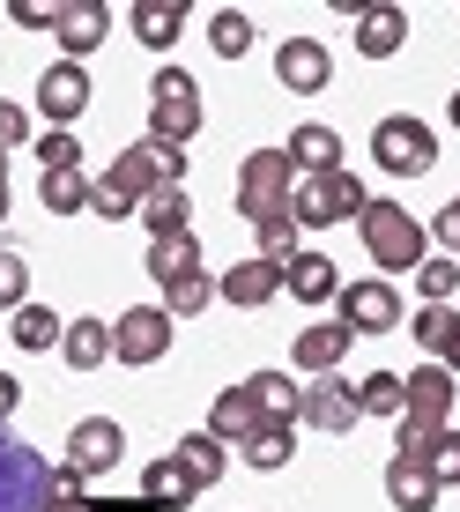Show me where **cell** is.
<instances>
[{"label": "cell", "mask_w": 460, "mask_h": 512, "mask_svg": "<svg viewBox=\"0 0 460 512\" xmlns=\"http://www.w3.org/2000/svg\"><path fill=\"white\" fill-rule=\"evenodd\" d=\"M297 253H305V245H297V216H275V223H260V260L290 268Z\"/></svg>", "instance_id": "38"}, {"label": "cell", "mask_w": 460, "mask_h": 512, "mask_svg": "<svg viewBox=\"0 0 460 512\" xmlns=\"http://www.w3.org/2000/svg\"><path fill=\"white\" fill-rule=\"evenodd\" d=\"M30 305V268L23 253H0V312H23Z\"/></svg>", "instance_id": "39"}, {"label": "cell", "mask_w": 460, "mask_h": 512, "mask_svg": "<svg viewBox=\"0 0 460 512\" xmlns=\"http://www.w3.org/2000/svg\"><path fill=\"white\" fill-rule=\"evenodd\" d=\"M82 483H90V475H82V468H67V461H60V468H52V475H45V512H52V505H75V498H82Z\"/></svg>", "instance_id": "42"}, {"label": "cell", "mask_w": 460, "mask_h": 512, "mask_svg": "<svg viewBox=\"0 0 460 512\" xmlns=\"http://www.w3.org/2000/svg\"><path fill=\"white\" fill-rule=\"evenodd\" d=\"M357 231H364V253L379 260L386 275H416L423 260H431V253H423L431 238H423V223H416V216H409L401 201H364Z\"/></svg>", "instance_id": "1"}, {"label": "cell", "mask_w": 460, "mask_h": 512, "mask_svg": "<svg viewBox=\"0 0 460 512\" xmlns=\"http://www.w3.org/2000/svg\"><path fill=\"white\" fill-rule=\"evenodd\" d=\"M208 45H216L223 60H245V52H253V15L245 8H216L208 15Z\"/></svg>", "instance_id": "31"}, {"label": "cell", "mask_w": 460, "mask_h": 512, "mask_svg": "<svg viewBox=\"0 0 460 512\" xmlns=\"http://www.w3.org/2000/svg\"><path fill=\"white\" fill-rule=\"evenodd\" d=\"M275 82H282L290 97H320L327 82H334L327 45H320V38H282V52H275Z\"/></svg>", "instance_id": "13"}, {"label": "cell", "mask_w": 460, "mask_h": 512, "mask_svg": "<svg viewBox=\"0 0 460 512\" xmlns=\"http://www.w3.org/2000/svg\"><path fill=\"white\" fill-rule=\"evenodd\" d=\"M104 30H112V15H104L97 0H67L60 23H52V38L67 45V60H82V52H97V45H104Z\"/></svg>", "instance_id": "18"}, {"label": "cell", "mask_w": 460, "mask_h": 512, "mask_svg": "<svg viewBox=\"0 0 460 512\" xmlns=\"http://www.w3.org/2000/svg\"><path fill=\"white\" fill-rule=\"evenodd\" d=\"M90 208H97V216H112V223H127V216H134V201H127V193H119L112 179H90Z\"/></svg>", "instance_id": "44"}, {"label": "cell", "mask_w": 460, "mask_h": 512, "mask_svg": "<svg viewBox=\"0 0 460 512\" xmlns=\"http://www.w3.org/2000/svg\"><path fill=\"white\" fill-rule=\"evenodd\" d=\"M386 498H394V512H431L438 505V475L423 468V461H386Z\"/></svg>", "instance_id": "19"}, {"label": "cell", "mask_w": 460, "mask_h": 512, "mask_svg": "<svg viewBox=\"0 0 460 512\" xmlns=\"http://www.w3.org/2000/svg\"><path fill=\"white\" fill-rule=\"evenodd\" d=\"M60 357L75 364V372H97V364L112 357V327H104V320H67V334H60Z\"/></svg>", "instance_id": "28"}, {"label": "cell", "mask_w": 460, "mask_h": 512, "mask_svg": "<svg viewBox=\"0 0 460 512\" xmlns=\"http://www.w3.org/2000/svg\"><path fill=\"white\" fill-rule=\"evenodd\" d=\"M401 386H409L401 416L423 423V431H446V416H453V372H446V364H423V372H409Z\"/></svg>", "instance_id": "14"}, {"label": "cell", "mask_w": 460, "mask_h": 512, "mask_svg": "<svg viewBox=\"0 0 460 512\" xmlns=\"http://www.w3.org/2000/svg\"><path fill=\"white\" fill-rule=\"evenodd\" d=\"M364 179L357 171H320V179H297V201H290V216H297V231H327V223H349V216H364Z\"/></svg>", "instance_id": "4"}, {"label": "cell", "mask_w": 460, "mask_h": 512, "mask_svg": "<svg viewBox=\"0 0 460 512\" xmlns=\"http://www.w3.org/2000/svg\"><path fill=\"white\" fill-rule=\"evenodd\" d=\"M171 349V312L164 305H134L112 320V357L119 364H156Z\"/></svg>", "instance_id": "8"}, {"label": "cell", "mask_w": 460, "mask_h": 512, "mask_svg": "<svg viewBox=\"0 0 460 512\" xmlns=\"http://www.w3.org/2000/svg\"><path fill=\"white\" fill-rule=\"evenodd\" d=\"M171 453H179V468L193 475V483H216V475L230 468V446H216V438H208V431H193V438H179V446H171Z\"/></svg>", "instance_id": "30"}, {"label": "cell", "mask_w": 460, "mask_h": 512, "mask_svg": "<svg viewBox=\"0 0 460 512\" xmlns=\"http://www.w3.org/2000/svg\"><path fill=\"white\" fill-rule=\"evenodd\" d=\"M446 372H460V327H453V342H446Z\"/></svg>", "instance_id": "49"}, {"label": "cell", "mask_w": 460, "mask_h": 512, "mask_svg": "<svg viewBox=\"0 0 460 512\" xmlns=\"http://www.w3.org/2000/svg\"><path fill=\"white\" fill-rule=\"evenodd\" d=\"M193 490H201V483H193V475L179 468V453H171V461H149V468H141V498H149L156 512H186V505H193Z\"/></svg>", "instance_id": "21"}, {"label": "cell", "mask_w": 460, "mask_h": 512, "mask_svg": "<svg viewBox=\"0 0 460 512\" xmlns=\"http://www.w3.org/2000/svg\"><path fill=\"white\" fill-rule=\"evenodd\" d=\"M260 423H268V416H260V401L245 394V386H223V394H216V409H208V438H216V446H230V453H238L245 438L260 431Z\"/></svg>", "instance_id": "16"}, {"label": "cell", "mask_w": 460, "mask_h": 512, "mask_svg": "<svg viewBox=\"0 0 460 512\" xmlns=\"http://www.w3.org/2000/svg\"><path fill=\"white\" fill-rule=\"evenodd\" d=\"M45 208L52 216H82L90 208V179L82 171H45Z\"/></svg>", "instance_id": "33"}, {"label": "cell", "mask_w": 460, "mask_h": 512, "mask_svg": "<svg viewBox=\"0 0 460 512\" xmlns=\"http://www.w3.org/2000/svg\"><path fill=\"white\" fill-rule=\"evenodd\" d=\"M38 112L52 119V134H67L82 112H90V75H82V60H60L38 75Z\"/></svg>", "instance_id": "10"}, {"label": "cell", "mask_w": 460, "mask_h": 512, "mask_svg": "<svg viewBox=\"0 0 460 512\" xmlns=\"http://www.w3.org/2000/svg\"><path fill=\"white\" fill-rule=\"evenodd\" d=\"M52 512H104V505H90V498H75V505H52Z\"/></svg>", "instance_id": "51"}, {"label": "cell", "mask_w": 460, "mask_h": 512, "mask_svg": "<svg viewBox=\"0 0 460 512\" xmlns=\"http://www.w3.org/2000/svg\"><path fill=\"white\" fill-rule=\"evenodd\" d=\"M216 290L230 297V305H268V297L282 290V268H275V260H260V253H253V260H238V268H230V275L216 282Z\"/></svg>", "instance_id": "24"}, {"label": "cell", "mask_w": 460, "mask_h": 512, "mask_svg": "<svg viewBox=\"0 0 460 512\" xmlns=\"http://www.w3.org/2000/svg\"><path fill=\"white\" fill-rule=\"evenodd\" d=\"M15 23H23V30H52L60 8H45V0H15Z\"/></svg>", "instance_id": "46"}, {"label": "cell", "mask_w": 460, "mask_h": 512, "mask_svg": "<svg viewBox=\"0 0 460 512\" xmlns=\"http://www.w3.org/2000/svg\"><path fill=\"white\" fill-rule=\"evenodd\" d=\"M290 453H297V423H275V416H268V423H260V431L238 446V461H245V468H260V475H275L282 461H290Z\"/></svg>", "instance_id": "26"}, {"label": "cell", "mask_w": 460, "mask_h": 512, "mask_svg": "<svg viewBox=\"0 0 460 512\" xmlns=\"http://www.w3.org/2000/svg\"><path fill=\"white\" fill-rule=\"evenodd\" d=\"M15 401H23V386H15L8 372H0V423H8V416H15Z\"/></svg>", "instance_id": "48"}, {"label": "cell", "mask_w": 460, "mask_h": 512, "mask_svg": "<svg viewBox=\"0 0 460 512\" xmlns=\"http://www.w3.org/2000/svg\"><path fill=\"white\" fill-rule=\"evenodd\" d=\"M282 290H290L297 305H334V297H342V268H334L327 253H297L290 268H282Z\"/></svg>", "instance_id": "17"}, {"label": "cell", "mask_w": 460, "mask_h": 512, "mask_svg": "<svg viewBox=\"0 0 460 512\" xmlns=\"http://www.w3.org/2000/svg\"><path fill=\"white\" fill-rule=\"evenodd\" d=\"M357 416H364V401H357V386L349 379H312L305 386V409H297V423H312V431H327V438H342V431H357Z\"/></svg>", "instance_id": "11"}, {"label": "cell", "mask_w": 460, "mask_h": 512, "mask_svg": "<svg viewBox=\"0 0 460 512\" xmlns=\"http://www.w3.org/2000/svg\"><path fill=\"white\" fill-rule=\"evenodd\" d=\"M423 468L438 475V490H446V483H460V431H453V423L438 431V446H431V461H423Z\"/></svg>", "instance_id": "40"}, {"label": "cell", "mask_w": 460, "mask_h": 512, "mask_svg": "<svg viewBox=\"0 0 460 512\" xmlns=\"http://www.w3.org/2000/svg\"><path fill=\"white\" fill-rule=\"evenodd\" d=\"M290 164H297V179L342 171V134H334V127H297L290 134Z\"/></svg>", "instance_id": "23"}, {"label": "cell", "mask_w": 460, "mask_h": 512, "mask_svg": "<svg viewBox=\"0 0 460 512\" xmlns=\"http://www.w3.org/2000/svg\"><path fill=\"white\" fill-rule=\"evenodd\" d=\"M357 401H364V416H401L409 386H401V372H371V379L357 386Z\"/></svg>", "instance_id": "36"}, {"label": "cell", "mask_w": 460, "mask_h": 512, "mask_svg": "<svg viewBox=\"0 0 460 512\" xmlns=\"http://www.w3.org/2000/svg\"><path fill=\"white\" fill-rule=\"evenodd\" d=\"M149 134L156 141H179V149L201 134V90H193L186 67H164V75L149 82Z\"/></svg>", "instance_id": "6"}, {"label": "cell", "mask_w": 460, "mask_h": 512, "mask_svg": "<svg viewBox=\"0 0 460 512\" xmlns=\"http://www.w3.org/2000/svg\"><path fill=\"white\" fill-rule=\"evenodd\" d=\"M431 446H438V431H423V423L394 416V453H401V461H431Z\"/></svg>", "instance_id": "41"}, {"label": "cell", "mask_w": 460, "mask_h": 512, "mask_svg": "<svg viewBox=\"0 0 460 512\" xmlns=\"http://www.w3.org/2000/svg\"><path fill=\"white\" fill-rule=\"evenodd\" d=\"M453 327H460V312H453V305H423L409 334H416V342H423V349H431V357H446V342H453Z\"/></svg>", "instance_id": "37"}, {"label": "cell", "mask_w": 460, "mask_h": 512, "mask_svg": "<svg viewBox=\"0 0 460 512\" xmlns=\"http://www.w3.org/2000/svg\"><path fill=\"white\" fill-rule=\"evenodd\" d=\"M438 245H446V253H460V193L446 201V216H438Z\"/></svg>", "instance_id": "47"}, {"label": "cell", "mask_w": 460, "mask_h": 512, "mask_svg": "<svg viewBox=\"0 0 460 512\" xmlns=\"http://www.w3.org/2000/svg\"><path fill=\"white\" fill-rule=\"evenodd\" d=\"M127 23H134V38L149 52H171V45H179V30H186V8H179V0H134Z\"/></svg>", "instance_id": "22"}, {"label": "cell", "mask_w": 460, "mask_h": 512, "mask_svg": "<svg viewBox=\"0 0 460 512\" xmlns=\"http://www.w3.org/2000/svg\"><path fill=\"white\" fill-rule=\"evenodd\" d=\"M401 38H409V15H401V8H386V0L357 15V52H364V60H394Z\"/></svg>", "instance_id": "20"}, {"label": "cell", "mask_w": 460, "mask_h": 512, "mask_svg": "<svg viewBox=\"0 0 460 512\" xmlns=\"http://www.w3.org/2000/svg\"><path fill=\"white\" fill-rule=\"evenodd\" d=\"M30 134V119H23V104H0V156L15 149V141Z\"/></svg>", "instance_id": "45"}, {"label": "cell", "mask_w": 460, "mask_h": 512, "mask_svg": "<svg viewBox=\"0 0 460 512\" xmlns=\"http://www.w3.org/2000/svg\"><path fill=\"white\" fill-rule=\"evenodd\" d=\"M409 282L423 290V305H446V297L460 290V260H453V253H431V260H423V268H416Z\"/></svg>", "instance_id": "32"}, {"label": "cell", "mask_w": 460, "mask_h": 512, "mask_svg": "<svg viewBox=\"0 0 460 512\" xmlns=\"http://www.w3.org/2000/svg\"><path fill=\"white\" fill-rule=\"evenodd\" d=\"M104 179H112V186L141 208L156 186H179V179H186V149H179V141H156V134H149V141H134V149H119Z\"/></svg>", "instance_id": "3"}, {"label": "cell", "mask_w": 460, "mask_h": 512, "mask_svg": "<svg viewBox=\"0 0 460 512\" xmlns=\"http://www.w3.org/2000/svg\"><path fill=\"white\" fill-rule=\"evenodd\" d=\"M334 312H342V327H349V334H394V327H401V297H394V282H342Z\"/></svg>", "instance_id": "9"}, {"label": "cell", "mask_w": 460, "mask_h": 512, "mask_svg": "<svg viewBox=\"0 0 460 512\" xmlns=\"http://www.w3.org/2000/svg\"><path fill=\"white\" fill-rule=\"evenodd\" d=\"M45 475L52 461H38L30 446L0 431V512H45Z\"/></svg>", "instance_id": "7"}, {"label": "cell", "mask_w": 460, "mask_h": 512, "mask_svg": "<svg viewBox=\"0 0 460 512\" xmlns=\"http://www.w3.org/2000/svg\"><path fill=\"white\" fill-rule=\"evenodd\" d=\"M0 216H8V156H0Z\"/></svg>", "instance_id": "50"}, {"label": "cell", "mask_w": 460, "mask_h": 512, "mask_svg": "<svg viewBox=\"0 0 460 512\" xmlns=\"http://www.w3.org/2000/svg\"><path fill=\"white\" fill-rule=\"evenodd\" d=\"M38 156H45V171H82V141L75 134H45Z\"/></svg>", "instance_id": "43"}, {"label": "cell", "mask_w": 460, "mask_h": 512, "mask_svg": "<svg viewBox=\"0 0 460 512\" xmlns=\"http://www.w3.org/2000/svg\"><path fill=\"white\" fill-rule=\"evenodd\" d=\"M245 394H253L260 416H275V423H297V409H305V386H297L290 372H253V379H245Z\"/></svg>", "instance_id": "27"}, {"label": "cell", "mask_w": 460, "mask_h": 512, "mask_svg": "<svg viewBox=\"0 0 460 512\" xmlns=\"http://www.w3.org/2000/svg\"><path fill=\"white\" fill-rule=\"evenodd\" d=\"M371 156H379V171H394V179H423V171L438 164V134L423 127V119L394 112L371 127Z\"/></svg>", "instance_id": "5"}, {"label": "cell", "mask_w": 460, "mask_h": 512, "mask_svg": "<svg viewBox=\"0 0 460 512\" xmlns=\"http://www.w3.org/2000/svg\"><path fill=\"white\" fill-rule=\"evenodd\" d=\"M60 334H67V327L52 320L45 305H23V312H15V334H8V342H15V349H52Z\"/></svg>", "instance_id": "35"}, {"label": "cell", "mask_w": 460, "mask_h": 512, "mask_svg": "<svg viewBox=\"0 0 460 512\" xmlns=\"http://www.w3.org/2000/svg\"><path fill=\"white\" fill-rule=\"evenodd\" d=\"M290 201H297V164H290V149H253L238 164V216L253 223H275V216H290Z\"/></svg>", "instance_id": "2"}, {"label": "cell", "mask_w": 460, "mask_h": 512, "mask_svg": "<svg viewBox=\"0 0 460 512\" xmlns=\"http://www.w3.org/2000/svg\"><path fill=\"white\" fill-rule=\"evenodd\" d=\"M119 461H127V431H119L112 416H82L75 431H67V468L104 475V468H119Z\"/></svg>", "instance_id": "12"}, {"label": "cell", "mask_w": 460, "mask_h": 512, "mask_svg": "<svg viewBox=\"0 0 460 512\" xmlns=\"http://www.w3.org/2000/svg\"><path fill=\"white\" fill-rule=\"evenodd\" d=\"M446 119H453V127H460V90H453V104H446Z\"/></svg>", "instance_id": "52"}, {"label": "cell", "mask_w": 460, "mask_h": 512, "mask_svg": "<svg viewBox=\"0 0 460 512\" xmlns=\"http://www.w3.org/2000/svg\"><path fill=\"white\" fill-rule=\"evenodd\" d=\"M349 342H357V334H349L342 320H312V327L290 342V364H297V372H312V379H327L334 364L349 357Z\"/></svg>", "instance_id": "15"}, {"label": "cell", "mask_w": 460, "mask_h": 512, "mask_svg": "<svg viewBox=\"0 0 460 512\" xmlns=\"http://www.w3.org/2000/svg\"><path fill=\"white\" fill-rule=\"evenodd\" d=\"M149 275L164 282H186V275H201V245H193V231L186 238H149Z\"/></svg>", "instance_id": "29"}, {"label": "cell", "mask_w": 460, "mask_h": 512, "mask_svg": "<svg viewBox=\"0 0 460 512\" xmlns=\"http://www.w3.org/2000/svg\"><path fill=\"white\" fill-rule=\"evenodd\" d=\"M208 305H216V275H186V282H171V290H164L171 320H193V312H208Z\"/></svg>", "instance_id": "34"}, {"label": "cell", "mask_w": 460, "mask_h": 512, "mask_svg": "<svg viewBox=\"0 0 460 512\" xmlns=\"http://www.w3.org/2000/svg\"><path fill=\"white\" fill-rule=\"evenodd\" d=\"M141 223H149V238H186L193 231V201H186V186H156L149 201L134 208Z\"/></svg>", "instance_id": "25"}]
</instances>
